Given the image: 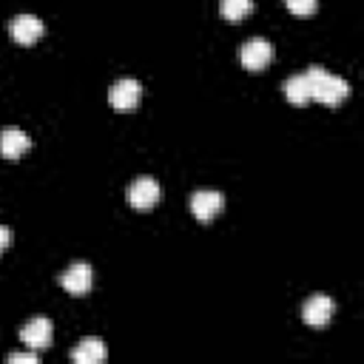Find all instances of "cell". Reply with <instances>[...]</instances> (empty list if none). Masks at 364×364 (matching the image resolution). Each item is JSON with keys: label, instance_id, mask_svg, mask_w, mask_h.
<instances>
[{"label": "cell", "instance_id": "6da1fadb", "mask_svg": "<svg viewBox=\"0 0 364 364\" xmlns=\"http://www.w3.org/2000/svg\"><path fill=\"white\" fill-rule=\"evenodd\" d=\"M304 74L310 80L313 100H318L324 105H338L341 100H347V94H350V82L347 80H341L336 74H327L321 65H310Z\"/></svg>", "mask_w": 364, "mask_h": 364}, {"label": "cell", "instance_id": "7a4b0ae2", "mask_svg": "<svg viewBox=\"0 0 364 364\" xmlns=\"http://www.w3.org/2000/svg\"><path fill=\"white\" fill-rule=\"evenodd\" d=\"M159 196H162V188H159V182L151 179V176H136V179H131V182H128V191H125L128 205L136 208V210L154 208V205L159 202Z\"/></svg>", "mask_w": 364, "mask_h": 364}, {"label": "cell", "instance_id": "3957f363", "mask_svg": "<svg viewBox=\"0 0 364 364\" xmlns=\"http://www.w3.org/2000/svg\"><path fill=\"white\" fill-rule=\"evenodd\" d=\"M239 60H242L245 68H250V71H262V68L273 60V46H270L264 37H250V40L242 43V48H239Z\"/></svg>", "mask_w": 364, "mask_h": 364}, {"label": "cell", "instance_id": "277c9868", "mask_svg": "<svg viewBox=\"0 0 364 364\" xmlns=\"http://www.w3.org/2000/svg\"><path fill=\"white\" fill-rule=\"evenodd\" d=\"M51 336H54V324L46 316H34L20 327V341L31 350H46L51 344Z\"/></svg>", "mask_w": 364, "mask_h": 364}, {"label": "cell", "instance_id": "5b68a950", "mask_svg": "<svg viewBox=\"0 0 364 364\" xmlns=\"http://www.w3.org/2000/svg\"><path fill=\"white\" fill-rule=\"evenodd\" d=\"M60 284H63L71 296L88 293L91 284H94V270H91V264H85V262H71V264L60 273Z\"/></svg>", "mask_w": 364, "mask_h": 364}, {"label": "cell", "instance_id": "8992f818", "mask_svg": "<svg viewBox=\"0 0 364 364\" xmlns=\"http://www.w3.org/2000/svg\"><path fill=\"white\" fill-rule=\"evenodd\" d=\"M333 310H336V304H333L330 296L313 293V296L301 304V318H304V324H310V327H327L330 318H333Z\"/></svg>", "mask_w": 364, "mask_h": 364}, {"label": "cell", "instance_id": "52a82bcc", "mask_svg": "<svg viewBox=\"0 0 364 364\" xmlns=\"http://www.w3.org/2000/svg\"><path fill=\"white\" fill-rule=\"evenodd\" d=\"M142 100V82L139 80H131V77H122L117 80L111 88H108V102L114 108H136Z\"/></svg>", "mask_w": 364, "mask_h": 364}, {"label": "cell", "instance_id": "ba28073f", "mask_svg": "<svg viewBox=\"0 0 364 364\" xmlns=\"http://www.w3.org/2000/svg\"><path fill=\"white\" fill-rule=\"evenodd\" d=\"M188 208H191V213H193L199 222H210V219L225 208V196H222L219 191L205 188V191H196V193L191 196Z\"/></svg>", "mask_w": 364, "mask_h": 364}, {"label": "cell", "instance_id": "9c48e42d", "mask_svg": "<svg viewBox=\"0 0 364 364\" xmlns=\"http://www.w3.org/2000/svg\"><path fill=\"white\" fill-rule=\"evenodd\" d=\"M43 31H46V26H43V20H40L37 14H17V17L9 20V34H11L20 46H28V43L40 40Z\"/></svg>", "mask_w": 364, "mask_h": 364}, {"label": "cell", "instance_id": "30bf717a", "mask_svg": "<svg viewBox=\"0 0 364 364\" xmlns=\"http://www.w3.org/2000/svg\"><path fill=\"white\" fill-rule=\"evenodd\" d=\"M28 148H31V139H28V134H26L23 128L9 125V128L0 131V154H3L6 159H17V156H23Z\"/></svg>", "mask_w": 364, "mask_h": 364}, {"label": "cell", "instance_id": "8fae6325", "mask_svg": "<svg viewBox=\"0 0 364 364\" xmlns=\"http://www.w3.org/2000/svg\"><path fill=\"white\" fill-rule=\"evenodd\" d=\"M71 358H74L77 364H100V361L105 358V344H102V338L85 336V338L71 350Z\"/></svg>", "mask_w": 364, "mask_h": 364}, {"label": "cell", "instance_id": "7c38bea8", "mask_svg": "<svg viewBox=\"0 0 364 364\" xmlns=\"http://www.w3.org/2000/svg\"><path fill=\"white\" fill-rule=\"evenodd\" d=\"M282 91H284V97H287L293 105H304L307 100H313L307 74H293V77H287L284 85H282Z\"/></svg>", "mask_w": 364, "mask_h": 364}, {"label": "cell", "instance_id": "4fadbf2b", "mask_svg": "<svg viewBox=\"0 0 364 364\" xmlns=\"http://www.w3.org/2000/svg\"><path fill=\"white\" fill-rule=\"evenodd\" d=\"M219 11L225 20H242L253 11V0H219Z\"/></svg>", "mask_w": 364, "mask_h": 364}, {"label": "cell", "instance_id": "5bb4252c", "mask_svg": "<svg viewBox=\"0 0 364 364\" xmlns=\"http://www.w3.org/2000/svg\"><path fill=\"white\" fill-rule=\"evenodd\" d=\"M316 3H318V0H284V6H287L293 14H299V17L313 14V11H316Z\"/></svg>", "mask_w": 364, "mask_h": 364}, {"label": "cell", "instance_id": "9a60e30c", "mask_svg": "<svg viewBox=\"0 0 364 364\" xmlns=\"http://www.w3.org/2000/svg\"><path fill=\"white\" fill-rule=\"evenodd\" d=\"M9 361H11V364H20V361H23V364H37V353H11Z\"/></svg>", "mask_w": 364, "mask_h": 364}, {"label": "cell", "instance_id": "2e32d148", "mask_svg": "<svg viewBox=\"0 0 364 364\" xmlns=\"http://www.w3.org/2000/svg\"><path fill=\"white\" fill-rule=\"evenodd\" d=\"M9 242H11V230L6 225H0V253L9 247Z\"/></svg>", "mask_w": 364, "mask_h": 364}]
</instances>
